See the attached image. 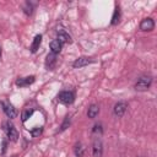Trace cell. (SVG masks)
<instances>
[{
	"label": "cell",
	"mask_w": 157,
	"mask_h": 157,
	"mask_svg": "<svg viewBox=\"0 0 157 157\" xmlns=\"http://www.w3.org/2000/svg\"><path fill=\"white\" fill-rule=\"evenodd\" d=\"M151 83H152V77L151 76H146V75L141 76L135 83V90L136 91H146V90L150 88Z\"/></svg>",
	"instance_id": "obj_1"
},
{
	"label": "cell",
	"mask_w": 157,
	"mask_h": 157,
	"mask_svg": "<svg viewBox=\"0 0 157 157\" xmlns=\"http://www.w3.org/2000/svg\"><path fill=\"white\" fill-rule=\"evenodd\" d=\"M58 101L63 104H71L75 101V94L71 91H61L58 94Z\"/></svg>",
	"instance_id": "obj_2"
},
{
	"label": "cell",
	"mask_w": 157,
	"mask_h": 157,
	"mask_svg": "<svg viewBox=\"0 0 157 157\" xmlns=\"http://www.w3.org/2000/svg\"><path fill=\"white\" fill-rule=\"evenodd\" d=\"M4 126H5V131H6L7 137H9L11 141H17V139H18V132H17L15 125L11 124L10 121H6V123L4 124Z\"/></svg>",
	"instance_id": "obj_3"
},
{
	"label": "cell",
	"mask_w": 157,
	"mask_h": 157,
	"mask_svg": "<svg viewBox=\"0 0 157 157\" xmlns=\"http://www.w3.org/2000/svg\"><path fill=\"white\" fill-rule=\"evenodd\" d=\"M0 104H1V107H2V110H4V113L7 115V118H10V119H12V118H16V115H17V110H16V108H15V107H13L11 103L2 101Z\"/></svg>",
	"instance_id": "obj_4"
},
{
	"label": "cell",
	"mask_w": 157,
	"mask_h": 157,
	"mask_svg": "<svg viewBox=\"0 0 157 157\" xmlns=\"http://www.w3.org/2000/svg\"><path fill=\"white\" fill-rule=\"evenodd\" d=\"M155 28V22H153V20L152 18H144L142 21H141V23H140V29L141 31H144V32H150V31H152Z\"/></svg>",
	"instance_id": "obj_5"
},
{
	"label": "cell",
	"mask_w": 157,
	"mask_h": 157,
	"mask_svg": "<svg viewBox=\"0 0 157 157\" xmlns=\"http://www.w3.org/2000/svg\"><path fill=\"white\" fill-rule=\"evenodd\" d=\"M126 108H128V104L125 102H118L114 105V108H113V113L117 117H123L124 113H125V110H126Z\"/></svg>",
	"instance_id": "obj_6"
},
{
	"label": "cell",
	"mask_w": 157,
	"mask_h": 157,
	"mask_svg": "<svg viewBox=\"0 0 157 157\" xmlns=\"http://www.w3.org/2000/svg\"><path fill=\"white\" fill-rule=\"evenodd\" d=\"M102 152H103V146H102V142L99 139H96L93 145H92V153L94 157H101L102 156Z\"/></svg>",
	"instance_id": "obj_7"
},
{
	"label": "cell",
	"mask_w": 157,
	"mask_h": 157,
	"mask_svg": "<svg viewBox=\"0 0 157 157\" xmlns=\"http://www.w3.org/2000/svg\"><path fill=\"white\" fill-rule=\"evenodd\" d=\"M91 63H93V60H92L91 58L81 56V58H78V59H76V60L74 61L72 66H74V67H83V66H86V65H88V64H91Z\"/></svg>",
	"instance_id": "obj_8"
},
{
	"label": "cell",
	"mask_w": 157,
	"mask_h": 157,
	"mask_svg": "<svg viewBox=\"0 0 157 157\" xmlns=\"http://www.w3.org/2000/svg\"><path fill=\"white\" fill-rule=\"evenodd\" d=\"M34 76H27V77H21L16 81V85L20 87H25V86H29L34 82Z\"/></svg>",
	"instance_id": "obj_9"
},
{
	"label": "cell",
	"mask_w": 157,
	"mask_h": 157,
	"mask_svg": "<svg viewBox=\"0 0 157 157\" xmlns=\"http://www.w3.org/2000/svg\"><path fill=\"white\" fill-rule=\"evenodd\" d=\"M55 64H56V54H54V53L48 54L47 55V59H45V66L49 70H52V69H54Z\"/></svg>",
	"instance_id": "obj_10"
},
{
	"label": "cell",
	"mask_w": 157,
	"mask_h": 157,
	"mask_svg": "<svg viewBox=\"0 0 157 157\" xmlns=\"http://www.w3.org/2000/svg\"><path fill=\"white\" fill-rule=\"evenodd\" d=\"M58 40H59L61 44H64V43H70V42H71V37H70L65 31L60 29V31H58Z\"/></svg>",
	"instance_id": "obj_11"
},
{
	"label": "cell",
	"mask_w": 157,
	"mask_h": 157,
	"mask_svg": "<svg viewBox=\"0 0 157 157\" xmlns=\"http://www.w3.org/2000/svg\"><path fill=\"white\" fill-rule=\"evenodd\" d=\"M40 42H42V36L40 34H37L31 44V52L32 53H36L38 49H39V45H40Z\"/></svg>",
	"instance_id": "obj_12"
},
{
	"label": "cell",
	"mask_w": 157,
	"mask_h": 157,
	"mask_svg": "<svg viewBox=\"0 0 157 157\" xmlns=\"http://www.w3.org/2000/svg\"><path fill=\"white\" fill-rule=\"evenodd\" d=\"M98 113H99V107H98L97 104H91L90 108H88V110H87L88 118L93 119V118H96V117L98 115Z\"/></svg>",
	"instance_id": "obj_13"
},
{
	"label": "cell",
	"mask_w": 157,
	"mask_h": 157,
	"mask_svg": "<svg viewBox=\"0 0 157 157\" xmlns=\"http://www.w3.org/2000/svg\"><path fill=\"white\" fill-rule=\"evenodd\" d=\"M61 45H63V44H61L58 39L52 40V42H50V49H52V53H54V54H59L60 50H61Z\"/></svg>",
	"instance_id": "obj_14"
},
{
	"label": "cell",
	"mask_w": 157,
	"mask_h": 157,
	"mask_svg": "<svg viewBox=\"0 0 157 157\" xmlns=\"http://www.w3.org/2000/svg\"><path fill=\"white\" fill-rule=\"evenodd\" d=\"M119 18H120V10H119V7L117 6L115 10H114L113 17H112V25H117V23L119 22Z\"/></svg>",
	"instance_id": "obj_15"
},
{
	"label": "cell",
	"mask_w": 157,
	"mask_h": 157,
	"mask_svg": "<svg viewBox=\"0 0 157 157\" xmlns=\"http://www.w3.org/2000/svg\"><path fill=\"white\" fill-rule=\"evenodd\" d=\"M83 151H85V148H83V146H82L81 144H76V145H75V155H76L77 157H82Z\"/></svg>",
	"instance_id": "obj_16"
},
{
	"label": "cell",
	"mask_w": 157,
	"mask_h": 157,
	"mask_svg": "<svg viewBox=\"0 0 157 157\" xmlns=\"http://www.w3.org/2000/svg\"><path fill=\"white\" fill-rule=\"evenodd\" d=\"M23 9H25V12H26V15H31V13L33 12V5H32L31 2H26Z\"/></svg>",
	"instance_id": "obj_17"
},
{
	"label": "cell",
	"mask_w": 157,
	"mask_h": 157,
	"mask_svg": "<svg viewBox=\"0 0 157 157\" xmlns=\"http://www.w3.org/2000/svg\"><path fill=\"white\" fill-rule=\"evenodd\" d=\"M32 113H33V109H27V110H25L23 114H22V121H26V120L32 115Z\"/></svg>",
	"instance_id": "obj_18"
},
{
	"label": "cell",
	"mask_w": 157,
	"mask_h": 157,
	"mask_svg": "<svg viewBox=\"0 0 157 157\" xmlns=\"http://www.w3.org/2000/svg\"><path fill=\"white\" fill-rule=\"evenodd\" d=\"M92 132L94 134V135H101L102 134V125L101 124H96L94 126H93V130H92Z\"/></svg>",
	"instance_id": "obj_19"
},
{
	"label": "cell",
	"mask_w": 157,
	"mask_h": 157,
	"mask_svg": "<svg viewBox=\"0 0 157 157\" xmlns=\"http://www.w3.org/2000/svg\"><path fill=\"white\" fill-rule=\"evenodd\" d=\"M40 134H42V128H34V129L31 130V135H32L33 137H37V136H39Z\"/></svg>",
	"instance_id": "obj_20"
},
{
	"label": "cell",
	"mask_w": 157,
	"mask_h": 157,
	"mask_svg": "<svg viewBox=\"0 0 157 157\" xmlns=\"http://www.w3.org/2000/svg\"><path fill=\"white\" fill-rule=\"evenodd\" d=\"M70 125V117H66L65 118V120H64V123L61 124V128H60V131H63V130H65L67 126Z\"/></svg>",
	"instance_id": "obj_21"
},
{
	"label": "cell",
	"mask_w": 157,
	"mask_h": 157,
	"mask_svg": "<svg viewBox=\"0 0 157 157\" xmlns=\"http://www.w3.org/2000/svg\"><path fill=\"white\" fill-rule=\"evenodd\" d=\"M0 55H1V48H0Z\"/></svg>",
	"instance_id": "obj_22"
}]
</instances>
